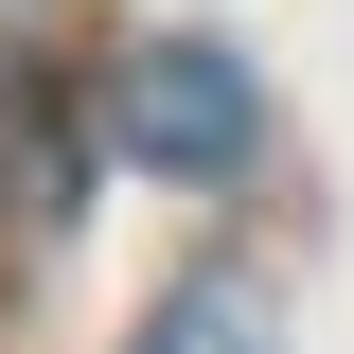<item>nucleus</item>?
<instances>
[{
	"mask_svg": "<svg viewBox=\"0 0 354 354\" xmlns=\"http://www.w3.org/2000/svg\"><path fill=\"white\" fill-rule=\"evenodd\" d=\"M106 142H124L142 177H177V195H230V177L266 160V88H248V53H213V36H142L124 71H106Z\"/></svg>",
	"mask_w": 354,
	"mask_h": 354,
	"instance_id": "obj_1",
	"label": "nucleus"
},
{
	"mask_svg": "<svg viewBox=\"0 0 354 354\" xmlns=\"http://www.w3.org/2000/svg\"><path fill=\"white\" fill-rule=\"evenodd\" d=\"M124 354H283V301H266L248 266H195V283H160V301H142Z\"/></svg>",
	"mask_w": 354,
	"mask_h": 354,
	"instance_id": "obj_2",
	"label": "nucleus"
},
{
	"mask_svg": "<svg viewBox=\"0 0 354 354\" xmlns=\"http://www.w3.org/2000/svg\"><path fill=\"white\" fill-rule=\"evenodd\" d=\"M0 36H36V0H0Z\"/></svg>",
	"mask_w": 354,
	"mask_h": 354,
	"instance_id": "obj_3",
	"label": "nucleus"
}]
</instances>
